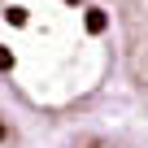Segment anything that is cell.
Here are the masks:
<instances>
[{"instance_id":"6da1fadb","label":"cell","mask_w":148,"mask_h":148,"mask_svg":"<svg viewBox=\"0 0 148 148\" xmlns=\"http://www.w3.org/2000/svg\"><path fill=\"white\" fill-rule=\"evenodd\" d=\"M0 70H9V52L5 48H0Z\"/></svg>"},{"instance_id":"7a4b0ae2","label":"cell","mask_w":148,"mask_h":148,"mask_svg":"<svg viewBox=\"0 0 148 148\" xmlns=\"http://www.w3.org/2000/svg\"><path fill=\"white\" fill-rule=\"evenodd\" d=\"M0 139H5V122H0Z\"/></svg>"}]
</instances>
